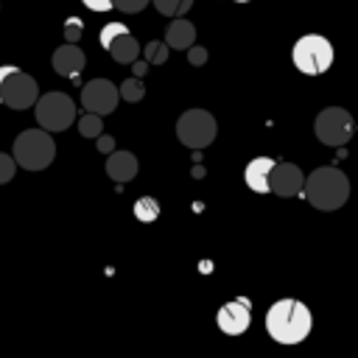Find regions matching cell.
Wrapping results in <instances>:
<instances>
[{
	"label": "cell",
	"mask_w": 358,
	"mask_h": 358,
	"mask_svg": "<svg viewBox=\"0 0 358 358\" xmlns=\"http://www.w3.org/2000/svg\"><path fill=\"white\" fill-rule=\"evenodd\" d=\"M313 316L310 308L299 299H277L266 310V333L277 344H299L310 336Z\"/></svg>",
	"instance_id": "6da1fadb"
},
{
	"label": "cell",
	"mask_w": 358,
	"mask_h": 358,
	"mask_svg": "<svg viewBox=\"0 0 358 358\" xmlns=\"http://www.w3.org/2000/svg\"><path fill=\"white\" fill-rule=\"evenodd\" d=\"M305 201L316 210H338L347 204L350 199V179L344 171H338L336 165H324V168H316L305 176V190H302Z\"/></svg>",
	"instance_id": "7a4b0ae2"
},
{
	"label": "cell",
	"mask_w": 358,
	"mask_h": 358,
	"mask_svg": "<svg viewBox=\"0 0 358 358\" xmlns=\"http://www.w3.org/2000/svg\"><path fill=\"white\" fill-rule=\"evenodd\" d=\"M14 159L20 168L25 171H42L53 162L56 157V143H53V131L48 129H25L17 134L14 140Z\"/></svg>",
	"instance_id": "3957f363"
},
{
	"label": "cell",
	"mask_w": 358,
	"mask_h": 358,
	"mask_svg": "<svg viewBox=\"0 0 358 358\" xmlns=\"http://www.w3.org/2000/svg\"><path fill=\"white\" fill-rule=\"evenodd\" d=\"M333 45L327 36L322 34H305L294 42V50H291V62L299 73L305 76H322L333 67Z\"/></svg>",
	"instance_id": "277c9868"
},
{
	"label": "cell",
	"mask_w": 358,
	"mask_h": 358,
	"mask_svg": "<svg viewBox=\"0 0 358 358\" xmlns=\"http://www.w3.org/2000/svg\"><path fill=\"white\" fill-rule=\"evenodd\" d=\"M39 101V87L34 76L22 73L17 64H0V103L8 109H31Z\"/></svg>",
	"instance_id": "5b68a950"
},
{
	"label": "cell",
	"mask_w": 358,
	"mask_h": 358,
	"mask_svg": "<svg viewBox=\"0 0 358 358\" xmlns=\"http://www.w3.org/2000/svg\"><path fill=\"white\" fill-rule=\"evenodd\" d=\"M352 131H355V120H352V115L344 106H324L316 115V120H313L316 140L324 143V145H330V148L347 145L350 137H352Z\"/></svg>",
	"instance_id": "8992f818"
},
{
	"label": "cell",
	"mask_w": 358,
	"mask_h": 358,
	"mask_svg": "<svg viewBox=\"0 0 358 358\" xmlns=\"http://www.w3.org/2000/svg\"><path fill=\"white\" fill-rule=\"evenodd\" d=\"M218 134V123L215 117L207 112V109H187L179 115L176 120V137L182 145L199 151V148H207Z\"/></svg>",
	"instance_id": "52a82bcc"
},
{
	"label": "cell",
	"mask_w": 358,
	"mask_h": 358,
	"mask_svg": "<svg viewBox=\"0 0 358 358\" xmlns=\"http://www.w3.org/2000/svg\"><path fill=\"white\" fill-rule=\"evenodd\" d=\"M34 112H36V123L48 131H64L73 126L76 120V103L67 92H45L39 95V101L34 103Z\"/></svg>",
	"instance_id": "ba28073f"
},
{
	"label": "cell",
	"mask_w": 358,
	"mask_h": 358,
	"mask_svg": "<svg viewBox=\"0 0 358 358\" xmlns=\"http://www.w3.org/2000/svg\"><path fill=\"white\" fill-rule=\"evenodd\" d=\"M98 42L103 50H109V56L117 64H131L140 56V42L123 22H106L98 34Z\"/></svg>",
	"instance_id": "9c48e42d"
},
{
	"label": "cell",
	"mask_w": 358,
	"mask_h": 358,
	"mask_svg": "<svg viewBox=\"0 0 358 358\" xmlns=\"http://www.w3.org/2000/svg\"><path fill=\"white\" fill-rule=\"evenodd\" d=\"M117 101H120V87L112 84L109 78H92L81 87V106L87 112L109 115V112H115Z\"/></svg>",
	"instance_id": "30bf717a"
},
{
	"label": "cell",
	"mask_w": 358,
	"mask_h": 358,
	"mask_svg": "<svg viewBox=\"0 0 358 358\" xmlns=\"http://www.w3.org/2000/svg\"><path fill=\"white\" fill-rule=\"evenodd\" d=\"M215 324L224 336H241L249 330L252 324V302L246 296H235L229 302H224L215 313Z\"/></svg>",
	"instance_id": "8fae6325"
},
{
	"label": "cell",
	"mask_w": 358,
	"mask_h": 358,
	"mask_svg": "<svg viewBox=\"0 0 358 358\" xmlns=\"http://www.w3.org/2000/svg\"><path fill=\"white\" fill-rule=\"evenodd\" d=\"M268 187H271L274 196H282V199L302 196V190H305V173L294 162H274L271 176H268Z\"/></svg>",
	"instance_id": "7c38bea8"
},
{
	"label": "cell",
	"mask_w": 358,
	"mask_h": 358,
	"mask_svg": "<svg viewBox=\"0 0 358 358\" xmlns=\"http://www.w3.org/2000/svg\"><path fill=\"white\" fill-rule=\"evenodd\" d=\"M50 64H53V70H56L59 76H64V78H78V73L87 67V56H84V50H81L76 42H67V45H62V48L53 50Z\"/></svg>",
	"instance_id": "4fadbf2b"
},
{
	"label": "cell",
	"mask_w": 358,
	"mask_h": 358,
	"mask_svg": "<svg viewBox=\"0 0 358 358\" xmlns=\"http://www.w3.org/2000/svg\"><path fill=\"white\" fill-rule=\"evenodd\" d=\"M271 168H274V159H271V157H255V159H249L246 168H243L246 187H249L252 193H271V187H268Z\"/></svg>",
	"instance_id": "5bb4252c"
},
{
	"label": "cell",
	"mask_w": 358,
	"mask_h": 358,
	"mask_svg": "<svg viewBox=\"0 0 358 358\" xmlns=\"http://www.w3.org/2000/svg\"><path fill=\"white\" fill-rule=\"evenodd\" d=\"M106 173L115 182H131L137 176V157L131 151H112L106 157Z\"/></svg>",
	"instance_id": "9a60e30c"
},
{
	"label": "cell",
	"mask_w": 358,
	"mask_h": 358,
	"mask_svg": "<svg viewBox=\"0 0 358 358\" xmlns=\"http://www.w3.org/2000/svg\"><path fill=\"white\" fill-rule=\"evenodd\" d=\"M165 42L171 45V50H187L196 42V25L185 17H173V22L165 31Z\"/></svg>",
	"instance_id": "2e32d148"
},
{
	"label": "cell",
	"mask_w": 358,
	"mask_h": 358,
	"mask_svg": "<svg viewBox=\"0 0 358 358\" xmlns=\"http://www.w3.org/2000/svg\"><path fill=\"white\" fill-rule=\"evenodd\" d=\"M78 131H81V137L95 140L98 134H103V115H98V112H84V115L78 117Z\"/></svg>",
	"instance_id": "e0dca14e"
},
{
	"label": "cell",
	"mask_w": 358,
	"mask_h": 358,
	"mask_svg": "<svg viewBox=\"0 0 358 358\" xmlns=\"http://www.w3.org/2000/svg\"><path fill=\"white\" fill-rule=\"evenodd\" d=\"M134 218L143 221V224L157 221V218H159V201L151 199V196H140V199L134 201Z\"/></svg>",
	"instance_id": "ac0fdd59"
},
{
	"label": "cell",
	"mask_w": 358,
	"mask_h": 358,
	"mask_svg": "<svg viewBox=\"0 0 358 358\" xmlns=\"http://www.w3.org/2000/svg\"><path fill=\"white\" fill-rule=\"evenodd\" d=\"M151 3L165 17H185L190 11V6H193V0H151Z\"/></svg>",
	"instance_id": "d6986e66"
},
{
	"label": "cell",
	"mask_w": 358,
	"mask_h": 358,
	"mask_svg": "<svg viewBox=\"0 0 358 358\" xmlns=\"http://www.w3.org/2000/svg\"><path fill=\"white\" fill-rule=\"evenodd\" d=\"M168 50H171V45H168V42L154 39V42H148V45H145L143 59H145L148 64H162V62H168Z\"/></svg>",
	"instance_id": "ffe728a7"
},
{
	"label": "cell",
	"mask_w": 358,
	"mask_h": 358,
	"mask_svg": "<svg viewBox=\"0 0 358 358\" xmlns=\"http://www.w3.org/2000/svg\"><path fill=\"white\" fill-rule=\"evenodd\" d=\"M143 95H145V90H143V81H140L137 76H131V78H126V81L120 84V98H123V101L137 103V101H143Z\"/></svg>",
	"instance_id": "44dd1931"
},
{
	"label": "cell",
	"mask_w": 358,
	"mask_h": 358,
	"mask_svg": "<svg viewBox=\"0 0 358 358\" xmlns=\"http://www.w3.org/2000/svg\"><path fill=\"white\" fill-rule=\"evenodd\" d=\"M17 159H14V154H3L0 151V185H8L11 179H14V173H17Z\"/></svg>",
	"instance_id": "7402d4cb"
},
{
	"label": "cell",
	"mask_w": 358,
	"mask_h": 358,
	"mask_svg": "<svg viewBox=\"0 0 358 358\" xmlns=\"http://www.w3.org/2000/svg\"><path fill=\"white\" fill-rule=\"evenodd\" d=\"M84 34V20L81 17H67L64 20V39L67 42H78Z\"/></svg>",
	"instance_id": "603a6c76"
},
{
	"label": "cell",
	"mask_w": 358,
	"mask_h": 358,
	"mask_svg": "<svg viewBox=\"0 0 358 358\" xmlns=\"http://www.w3.org/2000/svg\"><path fill=\"white\" fill-rule=\"evenodd\" d=\"M115 3V8H120L123 14H137V11H143L151 0H112Z\"/></svg>",
	"instance_id": "cb8c5ba5"
},
{
	"label": "cell",
	"mask_w": 358,
	"mask_h": 358,
	"mask_svg": "<svg viewBox=\"0 0 358 358\" xmlns=\"http://www.w3.org/2000/svg\"><path fill=\"white\" fill-rule=\"evenodd\" d=\"M185 53H187V62H190L193 67H201V64L207 62V50H204V48H199V45H190Z\"/></svg>",
	"instance_id": "d4e9b609"
},
{
	"label": "cell",
	"mask_w": 358,
	"mask_h": 358,
	"mask_svg": "<svg viewBox=\"0 0 358 358\" xmlns=\"http://www.w3.org/2000/svg\"><path fill=\"white\" fill-rule=\"evenodd\" d=\"M95 145H98L101 154H112V151H115V140H112L109 134H98V137H95Z\"/></svg>",
	"instance_id": "484cf974"
},
{
	"label": "cell",
	"mask_w": 358,
	"mask_h": 358,
	"mask_svg": "<svg viewBox=\"0 0 358 358\" xmlns=\"http://www.w3.org/2000/svg\"><path fill=\"white\" fill-rule=\"evenodd\" d=\"M81 3H84L90 11H98V14H101V11H109V8H115V3H112V0H81Z\"/></svg>",
	"instance_id": "4316f807"
},
{
	"label": "cell",
	"mask_w": 358,
	"mask_h": 358,
	"mask_svg": "<svg viewBox=\"0 0 358 358\" xmlns=\"http://www.w3.org/2000/svg\"><path fill=\"white\" fill-rule=\"evenodd\" d=\"M131 73H134L137 78H143V76L148 73V62H145V59H134V62H131Z\"/></svg>",
	"instance_id": "83f0119b"
},
{
	"label": "cell",
	"mask_w": 358,
	"mask_h": 358,
	"mask_svg": "<svg viewBox=\"0 0 358 358\" xmlns=\"http://www.w3.org/2000/svg\"><path fill=\"white\" fill-rule=\"evenodd\" d=\"M235 3H249V0H235Z\"/></svg>",
	"instance_id": "f1b7e54d"
}]
</instances>
